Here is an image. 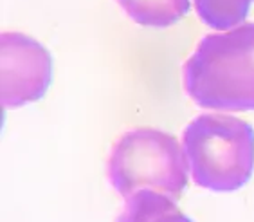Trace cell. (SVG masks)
Listing matches in <instances>:
<instances>
[{
  "instance_id": "1",
  "label": "cell",
  "mask_w": 254,
  "mask_h": 222,
  "mask_svg": "<svg viewBox=\"0 0 254 222\" xmlns=\"http://www.w3.org/2000/svg\"><path fill=\"white\" fill-rule=\"evenodd\" d=\"M182 79L198 107L254 110V22L205 35L184 64Z\"/></svg>"
},
{
  "instance_id": "2",
  "label": "cell",
  "mask_w": 254,
  "mask_h": 222,
  "mask_svg": "<svg viewBox=\"0 0 254 222\" xmlns=\"http://www.w3.org/2000/svg\"><path fill=\"white\" fill-rule=\"evenodd\" d=\"M191 179L213 192H235L254 172V129L231 114H200L182 132Z\"/></svg>"
},
{
  "instance_id": "3",
  "label": "cell",
  "mask_w": 254,
  "mask_h": 222,
  "mask_svg": "<svg viewBox=\"0 0 254 222\" xmlns=\"http://www.w3.org/2000/svg\"><path fill=\"white\" fill-rule=\"evenodd\" d=\"M107 175L110 186L125 199L139 190H155L175 201L188 184L182 143L157 129L128 130L112 147Z\"/></svg>"
},
{
  "instance_id": "4",
  "label": "cell",
  "mask_w": 254,
  "mask_h": 222,
  "mask_svg": "<svg viewBox=\"0 0 254 222\" xmlns=\"http://www.w3.org/2000/svg\"><path fill=\"white\" fill-rule=\"evenodd\" d=\"M2 105L15 109L38 101L51 85L53 60L49 51L33 36L4 31L0 36Z\"/></svg>"
},
{
  "instance_id": "5",
  "label": "cell",
  "mask_w": 254,
  "mask_h": 222,
  "mask_svg": "<svg viewBox=\"0 0 254 222\" xmlns=\"http://www.w3.org/2000/svg\"><path fill=\"white\" fill-rule=\"evenodd\" d=\"M127 16L144 27H170L190 11V0H116Z\"/></svg>"
},
{
  "instance_id": "6",
  "label": "cell",
  "mask_w": 254,
  "mask_h": 222,
  "mask_svg": "<svg viewBox=\"0 0 254 222\" xmlns=\"http://www.w3.org/2000/svg\"><path fill=\"white\" fill-rule=\"evenodd\" d=\"M196 15L213 29L229 31L244 24L253 0H193Z\"/></svg>"
},
{
  "instance_id": "7",
  "label": "cell",
  "mask_w": 254,
  "mask_h": 222,
  "mask_svg": "<svg viewBox=\"0 0 254 222\" xmlns=\"http://www.w3.org/2000/svg\"><path fill=\"white\" fill-rule=\"evenodd\" d=\"M175 206V201L155 190H139L127 197L118 222H152L161 213Z\"/></svg>"
},
{
  "instance_id": "8",
  "label": "cell",
  "mask_w": 254,
  "mask_h": 222,
  "mask_svg": "<svg viewBox=\"0 0 254 222\" xmlns=\"http://www.w3.org/2000/svg\"><path fill=\"white\" fill-rule=\"evenodd\" d=\"M152 222H191V221L177 206H171L170 210H166L164 213H161V215L153 219Z\"/></svg>"
}]
</instances>
